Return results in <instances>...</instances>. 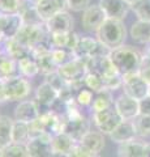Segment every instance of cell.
Returning <instances> with one entry per match:
<instances>
[{
    "label": "cell",
    "instance_id": "1",
    "mask_svg": "<svg viewBox=\"0 0 150 157\" xmlns=\"http://www.w3.org/2000/svg\"><path fill=\"white\" fill-rule=\"evenodd\" d=\"M108 58L114 64L115 70L122 76H127L130 73H137L140 71L144 56L136 48L123 45L118 48L111 50Z\"/></svg>",
    "mask_w": 150,
    "mask_h": 157
},
{
    "label": "cell",
    "instance_id": "2",
    "mask_svg": "<svg viewBox=\"0 0 150 157\" xmlns=\"http://www.w3.org/2000/svg\"><path fill=\"white\" fill-rule=\"evenodd\" d=\"M95 36L101 43H103L110 50H114L124 45L127 38V29L124 26V22L120 20L106 18L101 28L97 30Z\"/></svg>",
    "mask_w": 150,
    "mask_h": 157
},
{
    "label": "cell",
    "instance_id": "3",
    "mask_svg": "<svg viewBox=\"0 0 150 157\" xmlns=\"http://www.w3.org/2000/svg\"><path fill=\"white\" fill-rule=\"evenodd\" d=\"M48 36L50 33L47 32V29L43 25H24L21 30L14 38L17 41H20L24 46L29 50H33L34 47L43 45V43H48Z\"/></svg>",
    "mask_w": 150,
    "mask_h": 157
},
{
    "label": "cell",
    "instance_id": "4",
    "mask_svg": "<svg viewBox=\"0 0 150 157\" xmlns=\"http://www.w3.org/2000/svg\"><path fill=\"white\" fill-rule=\"evenodd\" d=\"M4 84V94L7 101H18L27 100L31 93V84L26 77L21 75L11 77L8 80H3Z\"/></svg>",
    "mask_w": 150,
    "mask_h": 157
},
{
    "label": "cell",
    "instance_id": "5",
    "mask_svg": "<svg viewBox=\"0 0 150 157\" xmlns=\"http://www.w3.org/2000/svg\"><path fill=\"white\" fill-rule=\"evenodd\" d=\"M111 50L101 43L97 38L91 37H80L75 48V56L81 59H90L98 56H108Z\"/></svg>",
    "mask_w": 150,
    "mask_h": 157
},
{
    "label": "cell",
    "instance_id": "6",
    "mask_svg": "<svg viewBox=\"0 0 150 157\" xmlns=\"http://www.w3.org/2000/svg\"><path fill=\"white\" fill-rule=\"evenodd\" d=\"M122 88H123V93L137 101H141L145 97H148L150 92V84L138 72L123 76Z\"/></svg>",
    "mask_w": 150,
    "mask_h": 157
},
{
    "label": "cell",
    "instance_id": "7",
    "mask_svg": "<svg viewBox=\"0 0 150 157\" xmlns=\"http://www.w3.org/2000/svg\"><path fill=\"white\" fill-rule=\"evenodd\" d=\"M122 117L118 114L115 106H111L108 109L93 113V123L97 130L102 132L103 135H110L116 127L122 123Z\"/></svg>",
    "mask_w": 150,
    "mask_h": 157
},
{
    "label": "cell",
    "instance_id": "8",
    "mask_svg": "<svg viewBox=\"0 0 150 157\" xmlns=\"http://www.w3.org/2000/svg\"><path fill=\"white\" fill-rule=\"evenodd\" d=\"M86 62H88V59L75 58L73 60L60 66L57 68V72L60 73V76L68 84L84 82V77L86 75V72H88V70H86Z\"/></svg>",
    "mask_w": 150,
    "mask_h": 157
},
{
    "label": "cell",
    "instance_id": "9",
    "mask_svg": "<svg viewBox=\"0 0 150 157\" xmlns=\"http://www.w3.org/2000/svg\"><path fill=\"white\" fill-rule=\"evenodd\" d=\"M57 98H59V92L48 82H42L35 90V102L39 110V115L51 110V106L55 104Z\"/></svg>",
    "mask_w": 150,
    "mask_h": 157
},
{
    "label": "cell",
    "instance_id": "10",
    "mask_svg": "<svg viewBox=\"0 0 150 157\" xmlns=\"http://www.w3.org/2000/svg\"><path fill=\"white\" fill-rule=\"evenodd\" d=\"M114 106L123 121H133L140 115V101L127 96L125 93L116 98Z\"/></svg>",
    "mask_w": 150,
    "mask_h": 157
},
{
    "label": "cell",
    "instance_id": "11",
    "mask_svg": "<svg viewBox=\"0 0 150 157\" xmlns=\"http://www.w3.org/2000/svg\"><path fill=\"white\" fill-rule=\"evenodd\" d=\"M106 18L107 17L102 11V8L99 7V4H93V6H89L82 12L81 22L86 32L97 33V30L101 28Z\"/></svg>",
    "mask_w": 150,
    "mask_h": 157
},
{
    "label": "cell",
    "instance_id": "12",
    "mask_svg": "<svg viewBox=\"0 0 150 157\" xmlns=\"http://www.w3.org/2000/svg\"><path fill=\"white\" fill-rule=\"evenodd\" d=\"M52 135L46 132L38 137H33L26 143L30 157H51L52 155Z\"/></svg>",
    "mask_w": 150,
    "mask_h": 157
},
{
    "label": "cell",
    "instance_id": "13",
    "mask_svg": "<svg viewBox=\"0 0 150 157\" xmlns=\"http://www.w3.org/2000/svg\"><path fill=\"white\" fill-rule=\"evenodd\" d=\"M99 7L102 8L107 18L123 20L130 11V4L127 0H99Z\"/></svg>",
    "mask_w": 150,
    "mask_h": 157
},
{
    "label": "cell",
    "instance_id": "14",
    "mask_svg": "<svg viewBox=\"0 0 150 157\" xmlns=\"http://www.w3.org/2000/svg\"><path fill=\"white\" fill-rule=\"evenodd\" d=\"M48 33H69L73 32V18L68 11H60L45 22Z\"/></svg>",
    "mask_w": 150,
    "mask_h": 157
},
{
    "label": "cell",
    "instance_id": "15",
    "mask_svg": "<svg viewBox=\"0 0 150 157\" xmlns=\"http://www.w3.org/2000/svg\"><path fill=\"white\" fill-rule=\"evenodd\" d=\"M39 118V110H38L35 100H24L18 102V105L14 109V119L21 122H30Z\"/></svg>",
    "mask_w": 150,
    "mask_h": 157
},
{
    "label": "cell",
    "instance_id": "16",
    "mask_svg": "<svg viewBox=\"0 0 150 157\" xmlns=\"http://www.w3.org/2000/svg\"><path fill=\"white\" fill-rule=\"evenodd\" d=\"M89 131H90V121L86 119L84 115L75 118V119H67L65 118L64 132L71 135L77 143H79Z\"/></svg>",
    "mask_w": 150,
    "mask_h": 157
},
{
    "label": "cell",
    "instance_id": "17",
    "mask_svg": "<svg viewBox=\"0 0 150 157\" xmlns=\"http://www.w3.org/2000/svg\"><path fill=\"white\" fill-rule=\"evenodd\" d=\"M79 36L75 32L69 33H50L48 36V45L51 48H68L75 51L76 45L79 42Z\"/></svg>",
    "mask_w": 150,
    "mask_h": 157
},
{
    "label": "cell",
    "instance_id": "18",
    "mask_svg": "<svg viewBox=\"0 0 150 157\" xmlns=\"http://www.w3.org/2000/svg\"><path fill=\"white\" fill-rule=\"evenodd\" d=\"M35 8L41 18L46 22L57 12L67 11L68 6H67V0H43V2L35 3Z\"/></svg>",
    "mask_w": 150,
    "mask_h": 157
},
{
    "label": "cell",
    "instance_id": "19",
    "mask_svg": "<svg viewBox=\"0 0 150 157\" xmlns=\"http://www.w3.org/2000/svg\"><path fill=\"white\" fill-rule=\"evenodd\" d=\"M108 136L116 144H122V143H125V141L136 139L137 134H136L133 121H122V123L116 127Z\"/></svg>",
    "mask_w": 150,
    "mask_h": 157
},
{
    "label": "cell",
    "instance_id": "20",
    "mask_svg": "<svg viewBox=\"0 0 150 157\" xmlns=\"http://www.w3.org/2000/svg\"><path fill=\"white\" fill-rule=\"evenodd\" d=\"M118 157H145V143L141 140L133 139L119 144Z\"/></svg>",
    "mask_w": 150,
    "mask_h": 157
},
{
    "label": "cell",
    "instance_id": "21",
    "mask_svg": "<svg viewBox=\"0 0 150 157\" xmlns=\"http://www.w3.org/2000/svg\"><path fill=\"white\" fill-rule=\"evenodd\" d=\"M81 145H84L86 149H89L91 153L98 155L104 148V135L99 131H89L82 139L79 141Z\"/></svg>",
    "mask_w": 150,
    "mask_h": 157
},
{
    "label": "cell",
    "instance_id": "22",
    "mask_svg": "<svg viewBox=\"0 0 150 157\" xmlns=\"http://www.w3.org/2000/svg\"><path fill=\"white\" fill-rule=\"evenodd\" d=\"M129 36L132 39L141 45H146L150 43V22L142 21V20H137L136 22L132 24L129 30Z\"/></svg>",
    "mask_w": 150,
    "mask_h": 157
},
{
    "label": "cell",
    "instance_id": "23",
    "mask_svg": "<svg viewBox=\"0 0 150 157\" xmlns=\"http://www.w3.org/2000/svg\"><path fill=\"white\" fill-rule=\"evenodd\" d=\"M51 144H52V152H59V153L68 155L75 148L77 141L67 132H59V134L52 135Z\"/></svg>",
    "mask_w": 150,
    "mask_h": 157
},
{
    "label": "cell",
    "instance_id": "24",
    "mask_svg": "<svg viewBox=\"0 0 150 157\" xmlns=\"http://www.w3.org/2000/svg\"><path fill=\"white\" fill-rule=\"evenodd\" d=\"M3 48H4V52H5L8 56L14 59V60H20V59L30 55V50L26 48L20 41H17L16 38L7 39L3 45Z\"/></svg>",
    "mask_w": 150,
    "mask_h": 157
},
{
    "label": "cell",
    "instance_id": "25",
    "mask_svg": "<svg viewBox=\"0 0 150 157\" xmlns=\"http://www.w3.org/2000/svg\"><path fill=\"white\" fill-rule=\"evenodd\" d=\"M111 106H114L112 92L108 89H103L94 94V100H93V104H91L90 109L93 113H98V111L108 109Z\"/></svg>",
    "mask_w": 150,
    "mask_h": 157
},
{
    "label": "cell",
    "instance_id": "26",
    "mask_svg": "<svg viewBox=\"0 0 150 157\" xmlns=\"http://www.w3.org/2000/svg\"><path fill=\"white\" fill-rule=\"evenodd\" d=\"M17 60H14L7 54L0 56V80H8L11 77L18 76Z\"/></svg>",
    "mask_w": 150,
    "mask_h": 157
},
{
    "label": "cell",
    "instance_id": "27",
    "mask_svg": "<svg viewBox=\"0 0 150 157\" xmlns=\"http://www.w3.org/2000/svg\"><path fill=\"white\" fill-rule=\"evenodd\" d=\"M17 68H18V73L24 77H34L35 75L39 73V67L38 63L31 55H27L25 58L17 60Z\"/></svg>",
    "mask_w": 150,
    "mask_h": 157
},
{
    "label": "cell",
    "instance_id": "28",
    "mask_svg": "<svg viewBox=\"0 0 150 157\" xmlns=\"http://www.w3.org/2000/svg\"><path fill=\"white\" fill-rule=\"evenodd\" d=\"M29 140H30L29 123L14 119V122H13V128H12V143L26 144Z\"/></svg>",
    "mask_w": 150,
    "mask_h": 157
},
{
    "label": "cell",
    "instance_id": "29",
    "mask_svg": "<svg viewBox=\"0 0 150 157\" xmlns=\"http://www.w3.org/2000/svg\"><path fill=\"white\" fill-rule=\"evenodd\" d=\"M13 119L8 115H0V147H5L12 143Z\"/></svg>",
    "mask_w": 150,
    "mask_h": 157
},
{
    "label": "cell",
    "instance_id": "30",
    "mask_svg": "<svg viewBox=\"0 0 150 157\" xmlns=\"http://www.w3.org/2000/svg\"><path fill=\"white\" fill-rule=\"evenodd\" d=\"M2 157H30L26 148V144L18 143H9L8 145L3 147L0 151Z\"/></svg>",
    "mask_w": 150,
    "mask_h": 157
},
{
    "label": "cell",
    "instance_id": "31",
    "mask_svg": "<svg viewBox=\"0 0 150 157\" xmlns=\"http://www.w3.org/2000/svg\"><path fill=\"white\" fill-rule=\"evenodd\" d=\"M130 11L137 16V20L150 22V0H136L130 4Z\"/></svg>",
    "mask_w": 150,
    "mask_h": 157
},
{
    "label": "cell",
    "instance_id": "32",
    "mask_svg": "<svg viewBox=\"0 0 150 157\" xmlns=\"http://www.w3.org/2000/svg\"><path fill=\"white\" fill-rule=\"evenodd\" d=\"M84 86H86L88 89H90L94 93H98L101 90L106 89L103 78L94 72H86V75L84 77Z\"/></svg>",
    "mask_w": 150,
    "mask_h": 157
},
{
    "label": "cell",
    "instance_id": "33",
    "mask_svg": "<svg viewBox=\"0 0 150 157\" xmlns=\"http://www.w3.org/2000/svg\"><path fill=\"white\" fill-rule=\"evenodd\" d=\"M134 128L138 137H146L150 136V115L140 114L133 119Z\"/></svg>",
    "mask_w": 150,
    "mask_h": 157
},
{
    "label": "cell",
    "instance_id": "34",
    "mask_svg": "<svg viewBox=\"0 0 150 157\" xmlns=\"http://www.w3.org/2000/svg\"><path fill=\"white\" fill-rule=\"evenodd\" d=\"M51 55H52V59H54L55 64L59 68L60 66L65 64L71 60H73L76 58L73 51L68 50V48H52L51 50Z\"/></svg>",
    "mask_w": 150,
    "mask_h": 157
},
{
    "label": "cell",
    "instance_id": "35",
    "mask_svg": "<svg viewBox=\"0 0 150 157\" xmlns=\"http://www.w3.org/2000/svg\"><path fill=\"white\" fill-rule=\"evenodd\" d=\"M94 92H91L90 89H88L86 86H82L81 89L77 90L76 96H75V101L76 104L79 106H91V104H93V100H94Z\"/></svg>",
    "mask_w": 150,
    "mask_h": 157
},
{
    "label": "cell",
    "instance_id": "36",
    "mask_svg": "<svg viewBox=\"0 0 150 157\" xmlns=\"http://www.w3.org/2000/svg\"><path fill=\"white\" fill-rule=\"evenodd\" d=\"M22 6V0H0L2 14H18Z\"/></svg>",
    "mask_w": 150,
    "mask_h": 157
},
{
    "label": "cell",
    "instance_id": "37",
    "mask_svg": "<svg viewBox=\"0 0 150 157\" xmlns=\"http://www.w3.org/2000/svg\"><path fill=\"white\" fill-rule=\"evenodd\" d=\"M45 81L48 82L51 86H54L57 92H60L63 88H64L68 82H65V80L60 76L59 72H52V73H48V75H45Z\"/></svg>",
    "mask_w": 150,
    "mask_h": 157
},
{
    "label": "cell",
    "instance_id": "38",
    "mask_svg": "<svg viewBox=\"0 0 150 157\" xmlns=\"http://www.w3.org/2000/svg\"><path fill=\"white\" fill-rule=\"evenodd\" d=\"M29 131H30V139H33V137H38V136H41V135L47 132L46 126L42 122L41 118H38V119L29 123Z\"/></svg>",
    "mask_w": 150,
    "mask_h": 157
},
{
    "label": "cell",
    "instance_id": "39",
    "mask_svg": "<svg viewBox=\"0 0 150 157\" xmlns=\"http://www.w3.org/2000/svg\"><path fill=\"white\" fill-rule=\"evenodd\" d=\"M67 6L72 12H84L90 6V0H67Z\"/></svg>",
    "mask_w": 150,
    "mask_h": 157
},
{
    "label": "cell",
    "instance_id": "40",
    "mask_svg": "<svg viewBox=\"0 0 150 157\" xmlns=\"http://www.w3.org/2000/svg\"><path fill=\"white\" fill-rule=\"evenodd\" d=\"M68 155H69V157H95V156H98V155L91 153L89 149H86L85 147L81 145L80 143H77L75 145V148L72 149Z\"/></svg>",
    "mask_w": 150,
    "mask_h": 157
},
{
    "label": "cell",
    "instance_id": "41",
    "mask_svg": "<svg viewBox=\"0 0 150 157\" xmlns=\"http://www.w3.org/2000/svg\"><path fill=\"white\" fill-rule=\"evenodd\" d=\"M138 73L141 75L145 80H146L149 84H150V59L148 56L142 58V63H141V67H140V71Z\"/></svg>",
    "mask_w": 150,
    "mask_h": 157
},
{
    "label": "cell",
    "instance_id": "42",
    "mask_svg": "<svg viewBox=\"0 0 150 157\" xmlns=\"http://www.w3.org/2000/svg\"><path fill=\"white\" fill-rule=\"evenodd\" d=\"M140 114L150 115V96L140 101Z\"/></svg>",
    "mask_w": 150,
    "mask_h": 157
},
{
    "label": "cell",
    "instance_id": "43",
    "mask_svg": "<svg viewBox=\"0 0 150 157\" xmlns=\"http://www.w3.org/2000/svg\"><path fill=\"white\" fill-rule=\"evenodd\" d=\"M4 101H7L5 94H4V84H3V80H0V102H4Z\"/></svg>",
    "mask_w": 150,
    "mask_h": 157
},
{
    "label": "cell",
    "instance_id": "44",
    "mask_svg": "<svg viewBox=\"0 0 150 157\" xmlns=\"http://www.w3.org/2000/svg\"><path fill=\"white\" fill-rule=\"evenodd\" d=\"M145 157H150V143H145Z\"/></svg>",
    "mask_w": 150,
    "mask_h": 157
},
{
    "label": "cell",
    "instance_id": "45",
    "mask_svg": "<svg viewBox=\"0 0 150 157\" xmlns=\"http://www.w3.org/2000/svg\"><path fill=\"white\" fill-rule=\"evenodd\" d=\"M51 157H69V155H67V153H59V152H52Z\"/></svg>",
    "mask_w": 150,
    "mask_h": 157
},
{
    "label": "cell",
    "instance_id": "46",
    "mask_svg": "<svg viewBox=\"0 0 150 157\" xmlns=\"http://www.w3.org/2000/svg\"><path fill=\"white\" fill-rule=\"evenodd\" d=\"M5 41H7V38L4 37V34H3L2 32H0V46L4 45V42H5Z\"/></svg>",
    "mask_w": 150,
    "mask_h": 157
},
{
    "label": "cell",
    "instance_id": "47",
    "mask_svg": "<svg viewBox=\"0 0 150 157\" xmlns=\"http://www.w3.org/2000/svg\"><path fill=\"white\" fill-rule=\"evenodd\" d=\"M145 56H148V58L150 59V46L148 47V50H146V52H145Z\"/></svg>",
    "mask_w": 150,
    "mask_h": 157
},
{
    "label": "cell",
    "instance_id": "48",
    "mask_svg": "<svg viewBox=\"0 0 150 157\" xmlns=\"http://www.w3.org/2000/svg\"><path fill=\"white\" fill-rule=\"evenodd\" d=\"M4 54H5V52H4V48H2V46H0V56L4 55Z\"/></svg>",
    "mask_w": 150,
    "mask_h": 157
},
{
    "label": "cell",
    "instance_id": "49",
    "mask_svg": "<svg viewBox=\"0 0 150 157\" xmlns=\"http://www.w3.org/2000/svg\"><path fill=\"white\" fill-rule=\"evenodd\" d=\"M127 2H128V3H129V4H133V3H134V2H136V0H127Z\"/></svg>",
    "mask_w": 150,
    "mask_h": 157
},
{
    "label": "cell",
    "instance_id": "50",
    "mask_svg": "<svg viewBox=\"0 0 150 157\" xmlns=\"http://www.w3.org/2000/svg\"><path fill=\"white\" fill-rule=\"evenodd\" d=\"M35 3H39V2H43V0H34Z\"/></svg>",
    "mask_w": 150,
    "mask_h": 157
},
{
    "label": "cell",
    "instance_id": "51",
    "mask_svg": "<svg viewBox=\"0 0 150 157\" xmlns=\"http://www.w3.org/2000/svg\"><path fill=\"white\" fill-rule=\"evenodd\" d=\"M0 151H2V147H0Z\"/></svg>",
    "mask_w": 150,
    "mask_h": 157
},
{
    "label": "cell",
    "instance_id": "52",
    "mask_svg": "<svg viewBox=\"0 0 150 157\" xmlns=\"http://www.w3.org/2000/svg\"><path fill=\"white\" fill-rule=\"evenodd\" d=\"M95 157H99V156H95Z\"/></svg>",
    "mask_w": 150,
    "mask_h": 157
},
{
    "label": "cell",
    "instance_id": "53",
    "mask_svg": "<svg viewBox=\"0 0 150 157\" xmlns=\"http://www.w3.org/2000/svg\"><path fill=\"white\" fill-rule=\"evenodd\" d=\"M149 96H150V92H149Z\"/></svg>",
    "mask_w": 150,
    "mask_h": 157
},
{
    "label": "cell",
    "instance_id": "54",
    "mask_svg": "<svg viewBox=\"0 0 150 157\" xmlns=\"http://www.w3.org/2000/svg\"><path fill=\"white\" fill-rule=\"evenodd\" d=\"M0 157H2V156H0Z\"/></svg>",
    "mask_w": 150,
    "mask_h": 157
}]
</instances>
